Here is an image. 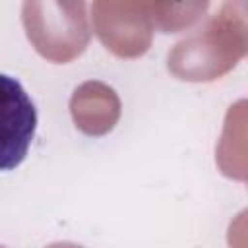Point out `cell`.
<instances>
[{
  "label": "cell",
  "instance_id": "6da1fadb",
  "mask_svg": "<svg viewBox=\"0 0 248 248\" xmlns=\"http://www.w3.org/2000/svg\"><path fill=\"white\" fill-rule=\"evenodd\" d=\"M37 130V108L19 79L0 74V172L27 157Z\"/></svg>",
  "mask_w": 248,
  "mask_h": 248
}]
</instances>
